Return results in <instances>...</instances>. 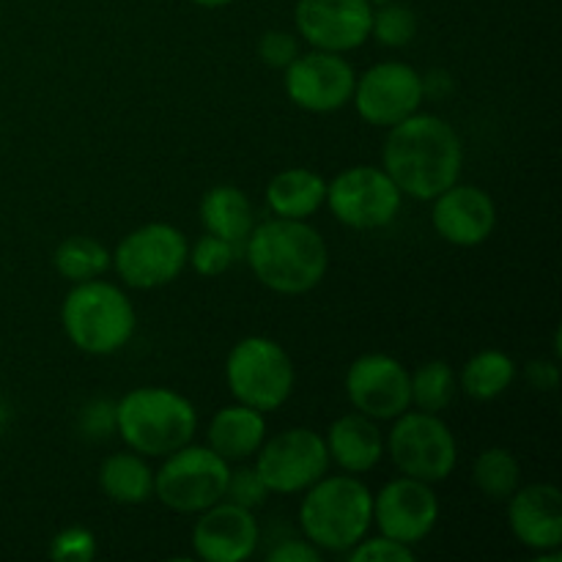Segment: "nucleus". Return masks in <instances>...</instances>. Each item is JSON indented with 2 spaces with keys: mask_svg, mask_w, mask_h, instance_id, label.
<instances>
[{
  "mask_svg": "<svg viewBox=\"0 0 562 562\" xmlns=\"http://www.w3.org/2000/svg\"><path fill=\"white\" fill-rule=\"evenodd\" d=\"M464 165V146L453 124L434 113H412L387 130L382 168L404 195L434 201L453 187Z\"/></svg>",
  "mask_w": 562,
  "mask_h": 562,
  "instance_id": "obj_1",
  "label": "nucleus"
},
{
  "mask_svg": "<svg viewBox=\"0 0 562 562\" xmlns=\"http://www.w3.org/2000/svg\"><path fill=\"white\" fill-rule=\"evenodd\" d=\"M245 245L252 274L274 294H307L327 274V241L307 220L274 217L252 225Z\"/></svg>",
  "mask_w": 562,
  "mask_h": 562,
  "instance_id": "obj_2",
  "label": "nucleus"
},
{
  "mask_svg": "<svg viewBox=\"0 0 562 562\" xmlns=\"http://www.w3.org/2000/svg\"><path fill=\"white\" fill-rule=\"evenodd\" d=\"M195 431V406L176 390L135 387L115 401V434L146 459H165L190 445Z\"/></svg>",
  "mask_w": 562,
  "mask_h": 562,
  "instance_id": "obj_3",
  "label": "nucleus"
},
{
  "mask_svg": "<svg viewBox=\"0 0 562 562\" xmlns=\"http://www.w3.org/2000/svg\"><path fill=\"white\" fill-rule=\"evenodd\" d=\"M373 525V494L357 475H324L305 488L300 527L322 552L346 554Z\"/></svg>",
  "mask_w": 562,
  "mask_h": 562,
  "instance_id": "obj_4",
  "label": "nucleus"
},
{
  "mask_svg": "<svg viewBox=\"0 0 562 562\" xmlns=\"http://www.w3.org/2000/svg\"><path fill=\"white\" fill-rule=\"evenodd\" d=\"M60 324L71 344L93 357L124 349L137 327V313L124 289L108 280L75 283L60 305Z\"/></svg>",
  "mask_w": 562,
  "mask_h": 562,
  "instance_id": "obj_5",
  "label": "nucleus"
},
{
  "mask_svg": "<svg viewBox=\"0 0 562 562\" xmlns=\"http://www.w3.org/2000/svg\"><path fill=\"white\" fill-rule=\"evenodd\" d=\"M225 382L239 404L258 412H274L291 398L296 384L289 351L272 338L250 335L241 338L225 360Z\"/></svg>",
  "mask_w": 562,
  "mask_h": 562,
  "instance_id": "obj_6",
  "label": "nucleus"
},
{
  "mask_svg": "<svg viewBox=\"0 0 562 562\" xmlns=\"http://www.w3.org/2000/svg\"><path fill=\"white\" fill-rule=\"evenodd\" d=\"M231 464L209 445H184L154 472V497L176 514H201L225 499Z\"/></svg>",
  "mask_w": 562,
  "mask_h": 562,
  "instance_id": "obj_7",
  "label": "nucleus"
},
{
  "mask_svg": "<svg viewBox=\"0 0 562 562\" xmlns=\"http://www.w3.org/2000/svg\"><path fill=\"white\" fill-rule=\"evenodd\" d=\"M387 450L401 475L426 483H442L459 464V445L448 423L431 412H409L395 417Z\"/></svg>",
  "mask_w": 562,
  "mask_h": 562,
  "instance_id": "obj_8",
  "label": "nucleus"
},
{
  "mask_svg": "<svg viewBox=\"0 0 562 562\" xmlns=\"http://www.w3.org/2000/svg\"><path fill=\"white\" fill-rule=\"evenodd\" d=\"M110 258V267L119 272L124 285L146 291L173 283L184 272L190 245L176 225L148 223L130 231Z\"/></svg>",
  "mask_w": 562,
  "mask_h": 562,
  "instance_id": "obj_9",
  "label": "nucleus"
},
{
  "mask_svg": "<svg viewBox=\"0 0 562 562\" xmlns=\"http://www.w3.org/2000/svg\"><path fill=\"white\" fill-rule=\"evenodd\" d=\"M333 217L355 231H376L393 223L404 203V192L395 187L387 170L376 165H355L327 181V198Z\"/></svg>",
  "mask_w": 562,
  "mask_h": 562,
  "instance_id": "obj_10",
  "label": "nucleus"
},
{
  "mask_svg": "<svg viewBox=\"0 0 562 562\" xmlns=\"http://www.w3.org/2000/svg\"><path fill=\"white\" fill-rule=\"evenodd\" d=\"M327 442L313 428H285L258 448L256 472L269 494H300L327 475Z\"/></svg>",
  "mask_w": 562,
  "mask_h": 562,
  "instance_id": "obj_11",
  "label": "nucleus"
},
{
  "mask_svg": "<svg viewBox=\"0 0 562 562\" xmlns=\"http://www.w3.org/2000/svg\"><path fill=\"white\" fill-rule=\"evenodd\" d=\"M423 99H426L423 75L401 60H384V64L362 71L355 80V93H351L357 115L366 124L384 126V130L417 113Z\"/></svg>",
  "mask_w": 562,
  "mask_h": 562,
  "instance_id": "obj_12",
  "label": "nucleus"
},
{
  "mask_svg": "<svg viewBox=\"0 0 562 562\" xmlns=\"http://www.w3.org/2000/svg\"><path fill=\"white\" fill-rule=\"evenodd\" d=\"M285 93L307 113H335L346 108L355 93L357 71L340 53L311 49L285 66Z\"/></svg>",
  "mask_w": 562,
  "mask_h": 562,
  "instance_id": "obj_13",
  "label": "nucleus"
},
{
  "mask_svg": "<svg viewBox=\"0 0 562 562\" xmlns=\"http://www.w3.org/2000/svg\"><path fill=\"white\" fill-rule=\"evenodd\" d=\"M346 395L360 415L395 420L412 406L409 371L390 355H362L346 371Z\"/></svg>",
  "mask_w": 562,
  "mask_h": 562,
  "instance_id": "obj_14",
  "label": "nucleus"
},
{
  "mask_svg": "<svg viewBox=\"0 0 562 562\" xmlns=\"http://www.w3.org/2000/svg\"><path fill=\"white\" fill-rule=\"evenodd\" d=\"M368 0H296L294 25L302 42L327 53H351L371 38Z\"/></svg>",
  "mask_w": 562,
  "mask_h": 562,
  "instance_id": "obj_15",
  "label": "nucleus"
},
{
  "mask_svg": "<svg viewBox=\"0 0 562 562\" xmlns=\"http://www.w3.org/2000/svg\"><path fill=\"white\" fill-rule=\"evenodd\" d=\"M439 521V499L431 483L417 477H395L373 497V525L401 543H420Z\"/></svg>",
  "mask_w": 562,
  "mask_h": 562,
  "instance_id": "obj_16",
  "label": "nucleus"
},
{
  "mask_svg": "<svg viewBox=\"0 0 562 562\" xmlns=\"http://www.w3.org/2000/svg\"><path fill=\"white\" fill-rule=\"evenodd\" d=\"M261 530L250 508L220 499L212 508L201 510V519L192 527V549L206 562H245L252 558Z\"/></svg>",
  "mask_w": 562,
  "mask_h": 562,
  "instance_id": "obj_17",
  "label": "nucleus"
},
{
  "mask_svg": "<svg viewBox=\"0 0 562 562\" xmlns=\"http://www.w3.org/2000/svg\"><path fill=\"white\" fill-rule=\"evenodd\" d=\"M434 231L456 247H477L497 228V203L486 190L472 184L448 187L434 198Z\"/></svg>",
  "mask_w": 562,
  "mask_h": 562,
  "instance_id": "obj_18",
  "label": "nucleus"
},
{
  "mask_svg": "<svg viewBox=\"0 0 562 562\" xmlns=\"http://www.w3.org/2000/svg\"><path fill=\"white\" fill-rule=\"evenodd\" d=\"M508 527L521 547L549 552L562 543V494L552 483L519 486L508 499Z\"/></svg>",
  "mask_w": 562,
  "mask_h": 562,
  "instance_id": "obj_19",
  "label": "nucleus"
},
{
  "mask_svg": "<svg viewBox=\"0 0 562 562\" xmlns=\"http://www.w3.org/2000/svg\"><path fill=\"white\" fill-rule=\"evenodd\" d=\"M324 442H327L329 461H335L349 475H366L384 456V437L376 420L360 415V412L338 417L329 426Z\"/></svg>",
  "mask_w": 562,
  "mask_h": 562,
  "instance_id": "obj_20",
  "label": "nucleus"
},
{
  "mask_svg": "<svg viewBox=\"0 0 562 562\" xmlns=\"http://www.w3.org/2000/svg\"><path fill=\"white\" fill-rule=\"evenodd\" d=\"M267 439V417L263 412L252 409L245 404L223 406L212 417L206 431V442L214 453L223 456L225 461H247L258 453V448Z\"/></svg>",
  "mask_w": 562,
  "mask_h": 562,
  "instance_id": "obj_21",
  "label": "nucleus"
},
{
  "mask_svg": "<svg viewBox=\"0 0 562 562\" xmlns=\"http://www.w3.org/2000/svg\"><path fill=\"white\" fill-rule=\"evenodd\" d=\"M327 181L311 168H289L267 184V206L274 217L307 220L324 206Z\"/></svg>",
  "mask_w": 562,
  "mask_h": 562,
  "instance_id": "obj_22",
  "label": "nucleus"
},
{
  "mask_svg": "<svg viewBox=\"0 0 562 562\" xmlns=\"http://www.w3.org/2000/svg\"><path fill=\"white\" fill-rule=\"evenodd\" d=\"M201 223L206 234L223 236V239L239 245V241L247 239L252 225H256L250 198L234 184L212 187L201 198Z\"/></svg>",
  "mask_w": 562,
  "mask_h": 562,
  "instance_id": "obj_23",
  "label": "nucleus"
},
{
  "mask_svg": "<svg viewBox=\"0 0 562 562\" xmlns=\"http://www.w3.org/2000/svg\"><path fill=\"white\" fill-rule=\"evenodd\" d=\"M99 488L115 505H143L154 497V470L140 453H113L99 467Z\"/></svg>",
  "mask_w": 562,
  "mask_h": 562,
  "instance_id": "obj_24",
  "label": "nucleus"
},
{
  "mask_svg": "<svg viewBox=\"0 0 562 562\" xmlns=\"http://www.w3.org/2000/svg\"><path fill=\"white\" fill-rule=\"evenodd\" d=\"M516 362L505 351L483 349L461 371V390L475 401H494L514 384Z\"/></svg>",
  "mask_w": 562,
  "mask_h": 562,
  "instance_id": "obj_25",
  "label": "nucleus"
},
{
  "mask_svg": "<svg viewBox=\"0 0 562 562\" xmlns=\"http://www.w3.org/2000/svg\"><path fill=\"white\" fill-rule=\"evenodd\" d=\"M55 269L71 283H86V280L102 278L110 269L113 258L110 250L93 236H69L58 245L53 256Z\"/></svg>",
  "mask_w": 562,
  "mask_h": 562,
  "instance_id": "obj_26",
  "label": "nucleus"
},
{
  "mask_svg": "<svg viewBox=\"0 0 562 562\" xmlns=\"http://www.w3.org/2000/svg\"><path fill=\"white\" fill-rule=\"evenodd\" d=\"M472 481L483 497H488L492 503H505L521 486L519 459L508 448L483 450L472 467Z\"/></svg>",
  "mask_w": 562,
  "mask_h": 562,
  "instance_id": "obj_27",
  "label": "nucleus"
},
{
  "mask_svg": "<svg viewBox=\"0 0 562 562\" xmlns=\"http://www.w3.org/2000/svg\"><path fill=\"white\" fill-rule=\"evenodd\" d=\"M412 379V404L420 412H431L439 415L450 406L456 395V373L453 368L445 360H428L417 368L415 373H409Z\"/></svg>",
  "mask_w": 562,
  "mask_h": 562,
  "instance_id": "obj_28",
  "label": "nucleus"
},
{
  "mask_svg": "<svg viewBox=\"0 0 562 562\" xmlns=\"http://www.w3.org/2000/svg\"><path fill=\"white\" fill-rule=\"evenodd\" d=\"M371 36L376 38L382 47L398 49L406 47L412 38L417 36V14L404 3H390L373 5L371 16Z\"/></svg>",
  "mask_w": 562,
  "mask_h": 562,
  "instance_id": "obj_29",
  "label": "nucleus"
},
{
  "mask_svg": "<svg viewBox=\"0 0 562 562\" xmlns=\"http://www.w3.org/2000/svg\"><path fill=\"white\" fill-rule=\"evenodd\" d=\"M234 258H236L234 241L223 239V236L206 234L192 245L187 263H192V269H195L198 274H203V278H217V274L228 272Z\"/></svg>",
  "mask_w": 562,
  "mask_h": 562,
  "instance_id": "obj_30",
  "label": "nucleus"
},
{
  "mask_svg": "<svg viewBox=\"0 0 562 562\" xmlns=\"http://www.w3.org/2000/svg\"><path fill=\"white\" fill-rule=\"evenodd\" d=\"M346 558L351 562H415L417 554L409 543L393 541V538L387 536H366L360 543H355V547L346 552Z\"/></svg>",
  "mask_w": 562,
  "mask_h": 562,
  "instance_id": "obj_31",
  "label": "nucleus"
},
{
  "mask_svg": "<svg viewBox=\"0 0 562 562\" xmlns=\"http://www.w3.org/2000/svg\"><path fill=\"white\" fill-rule=\"evenodd\" d=\"M49 558L58 562H91L97 558V538L86 527H66L49 543Z\"/></svg>",
  "mask_w": 562,
  "mask_h": 562,
  "instance_id": "obj_32",
  "label": "nucleus"
},
{
  "mask_svg": "<svg viewBox=\"0 0 562 562\" xmlns=\"http://www.w3.org/2000/svg\"><path fill=\"white\" fill-rule=\"evenodd\" d=\"M269 488L261 481V475L256 472V467H239V470H231L228 475V488H225V499L241 505V508H258V505L267 503Z\"/></svg>",
  "mask_w": 562,
  "mask_h": 562,
  "instance_id": "obj_33",
  "label": "nucleus"
},
{
  "mask_svg": "<svg viewBox=\"0 0 562 562\" xmlns=\"http://www.w3.org/2000/svg\"><path fill=\"white\" fill-rule=\"evenodd\" d=\"M258 55L269 69H285L300 55V38L289 31H267L258 42Z\"/></svg>",
  "mask_w": 562,
  "mask_h": 562,
  "instance_id": "obj_34",
  "label": "nucleus"
},
{
  "mask_svg": "<svg viewBox=\"0 0 562 562\" xmlns=\"http://www.w3.org/2000/svg\"><path fill=\"white\" fill-rule=\"evenodd\" d=\"M80 428L91 439H108L115 434V404L108 398H97L82 406Z\"/></svg>",
  "mask_w": 562,
  "mask_h": 562,
  "instance_id": "obj_35",
  "label": "nucleus"
},
{
  "mask_svg": "<svg viewBox=\"0 0 562 562\" xmlns=\"http://www.w3.org/2000/svg\"><path fill=\"white\" fill-rule=\"evenodd\" d=\"M269 562H318L322 560V549L313 547L311 541H285L269 552Z\"/></svg>",
  "mask_w": 562,
  "mask_h": 562,
  "instance_id": "obj_36",
  "label": "nucleus"
},
{
  "mask_svg": "<svg viewBox=\"0 0 562 562\" xmlns=\"http://www.w3.org/2000/svg\"><path fill=\"white\" fill-rule=\"evenodd\" d=\"M525 376L532 390H554L560 384L558 360H532L525 368Z\"/></svg>",
  "mask_w": 562,
  "mask_h": 562,
  "instance_id": "obj_37",
  "label": "nucleus"
},
{
  "mask_svg": "<svg viewBox=\"0 0 562 562\" xmlns=\"http://www.w3.org/2000/svg\"><path fill=\"white\" fill-rule=\"evenodd\" d=\"M195 5H201V9H225V5H231L234 0H192Z\"/></svg>",
  "mask_w": 562,
  "mask_h": 562,
  "instance_id": "obj_38",
  "label": "nucleus"
},
{
  "mask_svg": "<svg viewBox=\"0 0 562 562\" xmlns=\"http://www.w3.org/2000/svg\"><path fill=\"white\" fill-rule=\"evenodd\" d=\"M9 420H11L9 404H5V401H0V434H3V428L9 426Z\"/></svg>",
  "mask_w": 562,
  "mask_h": 562,
  "instance_id": "obj_39",
  "label": "nucleus"
},
{
  "mask_svg": "<svg viewBox=\"0 0 562 562\" xmlns=\"http://www.w3.org/2000/svg\"><path fill=\"white\" fill-rule=\"evenodd\" d=\"M371 5H382V3H390V0H368Z\"/></svg>",
  "mask_w": 562,
  "mask_h": 562,
  "instance_id": "obj_40",
  "label": "nucleus"
}]
</instances>
